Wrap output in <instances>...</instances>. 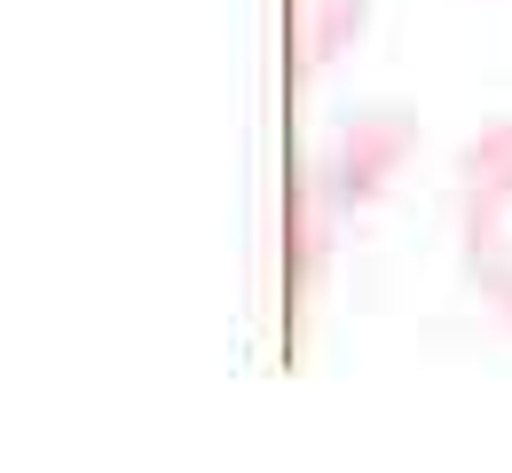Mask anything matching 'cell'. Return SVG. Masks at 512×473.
Listing matches in <instances>:
<instances>
[{
	"instance_id": "1",
	"label": "cell",
	"mask_w": 512,
	"mask_h": 473,
	"mask_svg": "<svg viewBox=\"0 0 512 473\" xmlns=\"http://www.w3.org/2000/svg\"><path fill=\"white\" fill-rule=\"evenodd\" d=\"M457 269L473 300L512 324V119L457 150Z\"/></svg>"
},
{
	"instance_id": "2",
	"label": "cell",
	"mask_w": 512,
	"mask_h": 473,
	"mask_svg": "<svg viewBox=\"0 0 512 473\" xmlns=\"http://www.w3.org/2000/svg\"><path fill=\"white\" fill-rule=\"evenodd\" d=\"M418 150V127L394 111V103H379V111H355L347 127H339V142L323 150V174H316V213L323 221H339V213H363V205L386 198V182L402 174V158Z\"/></svg>"
},
{
	"instance_id": "3",
	"label": "cell",
	"mask_w": 512,
	"mask_h": 473,
	"mask_svg": "<svg viewBox=\"0 0 512 473\" xmlns=\"http://www.w3.org/2000/svg\"><path fill=\"white\" fill-rule=\"evenodd\" d=\"M363 16H371V0H308V56L331 64V56L363 32Z\"/></svg>"
}]
</instances>
